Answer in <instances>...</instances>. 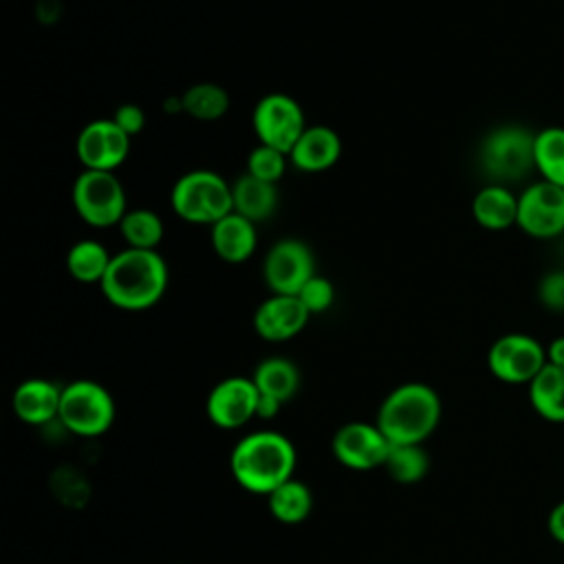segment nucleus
Listing matches in <instances>:
<instances>
[{"label":"nucleus","instance_id":"1","mask_svg":"<svg viewBox=\"0 0 564 564\" xmlns=\"http://www.w3.org/2000/svg\"><path fill=\"white\" fill-rule=\"evenodd\" d=\"M99 286L112 306L145 311L154 306L167 289V264L156 249L126 247L112 253Z\"/></svg>","mask_w":564,"mask_h":564},{"label":"nucleus","instance_id":"2","mask_svg":"<svg viewBox=\"0 0 564 564\" xmlns=\"http://www.w3.org/2000/svg\"><path fill=\"white\" fill-rule=\"evenodd\" d=\"M297 454L293 443L273 430H258L242 436L229 456V469L236 482L251 491L269 496L275 487L293 478Z\"/></svg>","mask_w":564,"mask_h":564},{"label":"nucleus","instance_id":"3","mask_svg":"<svg viewBox=\"0 0 564 564\" xmlns=\"http://www.w3.org/2000/svg\"><path fill=\"white\" fill-rule=\"evenodd\" d=\"M441 397L421 381H408L386 394L377 412V425L392 445L423 443L441 421Z\"/></svg>","mask_w":564,"mask_h":564},{"label":"nucleus","instance_id":"4","mask_svg":"<svg viewBox=\"0 0 564 564\" xmlns=\"http://www.w3.org/2000/svg\"><path fill=\"white\" fill-rule=\"evenodd\" d=\"M478 161L498 185L522 181L535 170V132L516 123L498 126L482 139Z\"/></svg>","mask_w":564,"mask_h":564},{"label":"nucleus","instance_id":"5","mask_svg":"<svg viewBox=\"0 0 564 564\" xmlns=\"http://www.w3.org/2000/svg\"><path fill=\"white\" fill-rule=\"evenodd\" d=\"M172 209L178 218L194 225H214L234 212L231 185L212 170H192L183 174L170 194Z\"/></svg>","mask_w":564,"mask_h":564},{"label":"nucleus","instance_id":"6","mask_svg":"<svg viewBox=\"0 0 564 564\" xmlns=\"http://www.w3.org/2000/svg\"><path fill=\"white\" fill-rule=\"evenodd\" d=\"M57 421L77 436H99L115 421L112 394L93 379H77L62 388Z\"/></svg>","mask_w":564,"mask_h":564},{"label":"nucleus","instance_id":"7","mask_svg":"<svg viewBox=\"0 0 564 564\" xmlns=\"http://www.w3.org/2000/svg\"><path fill=\"white\" fill-rule=\"evenodd\" d=\"M73 207L90 227L119 225L128 212L126 189L115 172L84 170L73 183Z\"/></svg>","mask_w":564,"mask_h":564},{"label":"nucleus","instance_id":"8","mask_svg":"<svg viewBox=\"0 0 564 564\" xmlns=\"http://www.w3.org/2000/svg\"><path fill=\"white\" fill-rule=\"evenodd\" d=\"M253 132L262 145L275 148L289 156L295 141L306 130L302 106L284 93H269L260 97L253 108Z\"/></svg>","mask_w":564,"mask_h":564},{"label":"nucleus","instance_id":"9","mask_svg":"<svg viewBox=\"0 0 564 564\" xmlns=\"http://www.w3.org/2000/svg\"><path fill=\"white\" fill-rule=\"evenodd\" d=\"M489 372L505 383H531L546 366V348L531 335L507 333L487 352Z\"/></svg>","mask_w":564,"mask_h":564},{"label":"nucleus","instance_id":"10","mask_svg":"<svg viewBox=\"0 0 564 564\" xmlns=\"http://www.w3.org/2000/svg\"><path fill=\"white\" fill-rule=\"evenodd\" d=\"M516 225L531 238L549 240L564 234V187L549 181L527 185L518 196Z\"/></svg>","mask_w":564,"mask_h":564},{"label":"nucleus","instance_id":"11","mask_svg":"<svg viewBox=\"0 0 564 564\" xmlns=\"http://www.w3.org/2000/svg\"><path fill=\"white\" fill-rule=\"evenodd\" d=\"M262 275L275 295H297L315 275L313 251L297 238H282L267 251Z\"/></svg>","mask_w":564,"mask_h":564},{"label":"nucleus","instance_id":"12","mask_svg":"<svg viewBox=\"0 0 564 564\" xmlns=\"http://www.w3.org/2000/svg\"><path fill=\"white\" fill-rule=\"evenodd\" d=\"M392 443L379 430L377 423L350 421L344 423L330 441L333 456L348 469L366 471L383 467Z\"/></svg>","mask_w":564,"mask_h":564},{"label":"nucleus","instance_id":"13","mask_svg":"<svg viewBox=\"0 0 564 564\" xmlns=\"http://www.w3.org/2000/svg\"><path fill=\"white\" fill-rule=\"evenodd\" d=\"M130 141L132 137L126 134L115 119H95L79 130L75 152L84 170L115 172L126 161Z\"/></svg>","mask_w":564,"mask_h":564},{"label":"nucleus","instance_id":"14","mask_svg":"<svg viewBox=\"0 0 564 564\" xmlns=\"http://www.w3.org/2000/svg\"><path fill=\"white\" fill-rule=\"evenodd\" d=\"M260 392L251 377H227L207 394V419L220 430H238L256 419Z\"/></svg>","mask_w":564,"mask_h":564},{"label":"nucleus","instance_id":"15","mask_svg":"<svg viewBox=\"0 0 564 564\" xmlns=\"http://www.w3.org/2000/svg\"><path fill=\"white\" fill-rule=\"evenodd\" d=\"M311 313L297 295H271L253 313V328L267 341H286L308 322Z\"/></svg>","mask_w":564,"mask_h":564},{"label":"nucleus","instance_id":"16","mask_svg":"<svg viewBox=\"0 0 564 564\" xmlns=\"http://www.w3.org/2000/svg\"><path fill=\"white\" fill-rule=\"evenodd\" d=\"M341 139L328 126H306L289 152V163L302 172H324L337 163Z\"/></svg>","mask_w":564,"mask_h":564},{"label":"nucleus","instance_id":"17","mask_svg":"<svg viewBox=\"0 0 564 564\" xmlns=\"http://www.w3.org/2000/svg\"><path fill=\"white\" fill-rule=\"evenodd\" d=\"M62 388L48 379H26L11 397L13 412L29 425H44L57 419Z\"/></svg>","mask_w":564,"mask_h":564},{"label":"nucleus","instance_id":"18","mask_svg":"<svg viewBox=\"0 0 564 564\" xmlns=\"http://www.w3.org/2000/svg\"><path fill=\"white\" fill-rule=\"evenodd\" d=\"M256 223L229 212L212 225V247L216 256L229 264H240L256 251Z\"/></svg>","mask_w":564,"mask_h":564},{"label":"nucleus","instance_id":"19","mask_svg":"<svg viewBox=\"0 0 564 564\" xmlns=\"http://www.w3.org/2000/svg\"><path fill=\"white\" fill-rule=\"evenodd\" d=\"M471 216L489 231L509 229L518 220V196L507 185H485L471 200Z\"/></svg>","mask_w":564,"mask_h":564},{"label":"nucleus","instance_id":"20","mask_svg":"<svg viewBox=\"0 0 564 564\" xmlns=\"http://www.w3.org/2000/svg\"><path fill=\"white\" fill-rule=\"evenodd\" d=\"M231 196H234V212L253 220V223L267 220L278 207V187H275V183L260 181L251 174H242L231 185Z\"/></svg>","mask_w":564,"mask_h":564},{"label":"nucleus","instance_id":"21","mask_svg":"<svg viewBox=\"0 0 564 564\" xmlns=\"http://www.w3.org/2000/svg\"><path fill=\"white\" fill-rule=\"evenodd\" d=\"M531 408L551 423H564V368L546 364L529 383Z\"/></svg>","mask_w":564,"mask_h":564},{"label":"nucleus","instance_id":"22","mask_svg":"<svg viewBox=\"0 0 564 564\" xmlns=\"http://www.w3.org/2000/svg\"><path fill=\"white\" fill-rule=\"evenodd\" d=\"M253 383L260 394L273 397L280 403H286L300 390V370L286 357H269L256 366Z\"/></svg>","mask_w":564,"mask_h":564},{"label":"nucleus","instance_id":"23","mask_svg":"<svg viewBox=\"0 0 564 564\" xmlns=\"http://www.w3.org/2000/svg\"><path fill=\"white\" fill-rule=\"evenodd\" d=\"M267 505L278 522L297 524L308 518L313 509V494L302 480L289 478L267 496Z\"/></svg>","mask_w":564,"mask_h":564},{"label":"nucleus","instance_id":"24","mask_svg":"<svg viewBox=\"0 0 564 564\" xmlns=\"http://www.w3.org/2000/svg\"><path fill=\"white\" fill-rule=\"evenodd\" d=\"M112 253L97 240H79L66 253V269L77 282H101Z\"/></svg>","mask_w":564,"mask_h":564},{"label":"nucleus","instance_id":"25","mask_svg":"<svg viewBox=\"0 0 564 564\" xmlns=\"http://www.w3.org/2000/svg\"><path fill=\"white\" fill-rule=\"evenodd\" d=\"M535 170L542 181L564 187V128L549 126L535 132Z\"/></svg>","mask_w":564,"mask_h":564},{"label":"nucleus","instance_id":"26","mask_svg":"<svg viewBox=\"0 0 564 564\" xmlns=\"http://www.w3.org/2000/svg\"><path fill=\"white\" fill-rule=\"evenodd\" d=\"M183 112L198 119V121H216L220 117H225V112L229 110V93L212 82H200L189 86L183 95Z\"/></svg>","mask_w":564,"mask_h":564},{"label":"nucleus","instance_id":"27","mask_svg":"<svg viewBox=\"0 0 564 564\" xmlns=\"http://www.w3.org/2000/svg\"><path fill=\"white\" fill-rule=\"evenodd\" d=\"M383 469L394 482H401V485H412L423 480L430 469V458H427V452L423 449V443L392 445L383 463Z\"/></svg>","mask_w":564,"mask_h":564},{"label":"nucleus","instance_id":"28","mask_svg":"<svg viewBox=\"0 0 564 564\" xmlns=\"http://www.w3.org/2000/svg\"><path fill=\"white\" fill-rule=\"evenodd\" d=\"M119 229L128 247L134 249H156L165 234L161 216L152 209L126 212V216L119 223Z\"/></svg>","mask_w":564,"mask_h":564},{"label":"nucleus","instance_id":"29","mask_svg":"<svg viewBox=\"0 0 564 564\" xmlns=\"http://www.w3.org/2000/svg\"><path fill=\"white\" fill-rule=\"evenodd\" d=\"M286 163L289 156L284 152L258 143L247 156V174L267 183H278L286 172Z\"/></svg>","mask_w":564,"mask_h":564},{"label":"nucleus","instance_id":"30","mask_svg":"<svg viewBox=\"0 0 564 564\" xmlns=\"http://www.w3.org/2000/svg\"><path fill=\"white\" fill-rule=\"evenodd\" d=\"M297 297L302 300V304L306 306V311H308L311 315L324 313V311L330 308V304H333V300H335V286H333V282H330L328 278L315 273V275L300 289Z\"/></svg>","mask_w":564,"mask_h":564},{"label":"nucleus","instance_id":"31","mask_svg":"<svg viewBox=\"0 0 564 564\" xmlns=\"http://www.w3.org/2000/svg\"><path fill=\"white\" fill-rule=\"evenodd\" d=\"M540 300L549 308L564 311V271H551L540 282Z\"/></svg>","mask_w":564,"mask_h":564},{"label":"nucleus","instance_id":"32","mask_svg":"<svg viewBox=\"0 0 564 564\" xmlns=\"http://www.w3.org/2000/svg\"><path fill=\"white\" fill-rule=\"evenodd\" d=\"M112 119H115V123H117L126 134H130V137L139 134V132L145 128V112H143V108L137 106V104H123V106H119V108L115 110Z\"/></svg>","mask_w":564,"mask_h":564},{"label":"nucleus","instance_id":"33","mask_svg":"<svg viewBox=\"0 0 564 564\" xmlns=\"http://www.w3.org/2000/svg\"><path fill=\"white\" fill-rule=\"evenodd\" d=\"M546 529H549V535L564 544V500L557 502L551 511H549V518H546Z\"/></svg>","mask_w":564,"mask_h":564},{"label":"nucleus","instance_id":"34","mask_svg":"<svg viewBox=\"0 0 564 564\" xmlns=\"http://www.w3.org/2000/svg\"><path fill=\"white\" fill-rule=\"evenodd\" d=\"M62 15V2L59 0H37L35 2V18L42 24H55Z\"/></svg>","mask_w":564,"mask_h":564},{"label":"nucleus","instance_id":"35","mask_svg":"<svg viewBox=\"0 0 564 564\" xmlns=\"http://www.w3.org/2000/svg\"><path fill=\"white\" fill-rule=\"evenodd\" d=\"M280 410H282V403H280L278 399L267 397V394H260V399H258V410H256V419L269 421V419L278 416Z\"/></svg>","mask_w":564,"mask_h":564},{"label":"nucleus","instance_id":"36","mask_svg":"<svg viewBox=\"0 0 564 564\" xmlns=\"http://www.w3.org/2000/svg\"><path fill=\"white\" fill-rule=\"evenodd\" d=\"M546 364L564 368V335L555 337L549 346H546Z\"/></svg>","mask_w":564,"mask_h":564},{"label":"nucleus","instance_id":"37","mask_svg":"<svg viewBox=\"0 0 564 564\" xmlns=\"http://www.w3.org/2000/svg\"><path fill=\"white\" fill-rule=\"evenodd\" d=\"M562 236H564V234H562Z\"/></svg>","mask_w":564,"mask_h":564}]
</instances>
